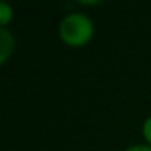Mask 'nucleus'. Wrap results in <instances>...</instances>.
<instances>
[{
  "mask_svg": "<svg viewBox=\"0 0 151 151\" xmlns=\"http://www.w3.org/2000/svg\"><path fill=\"white\" fill-rule=\"evenodd\" d=\"M60 39L68 46H83L94 34V26L88 15L70 13L60 21L59 26Z\"/></svg>",
  "mask_w": 151,
  "mask_h": 151,
  "instance_id": "f257e3e1",
  "label": "nucleus"
},
{
  "mask_svg": "<svg viewBox=\"0 0 151 151\" xmlns=\"http://www.w3.org/2000/svg\"><path fill=\"white\" fill-rule=\"evenodd\" d=\"M13 17V8L5 2H0V24L5 26Z\"/></svg>",
  "mask_w": 151,
  "mask_h": 151,
  "instance_id": "7ed1b4c3",
  "label": "nucleus"
},
{
  "mask_svg": "<svg viewBox=\"0 0 151 151\" xmlns=\"http://www.w3.org/2000/svg\"><path fill=\"white\" fill-rule=\"evenodd\" d=\"M125 151H151V146H148V145H135V146L127 148Z\"/></svg>",
  "mask_w": 151,
  "mask_h": 151,
  "instance_id": "39448f33",
  "label": "nucleus"
},
{
  "mask_svg": "<svg viewBox=\"0 0 151 151\" xmlns=\"http://www.w3.org/2000/svg\"><path fill=\"white\" fill-rule=\"evenodd\" d=\"M13 46H15V41L12 33H8L5 28H2L0 29V63L7 62V59L13 52Z\"/></svg>",
  "mask_w": 151,
  "mask_h": 151,
  "instance_id": "f03ea898",
  "label": "nucleus"
},
{
  "mask_svg": "<svg viewBox=\"0 0 151 151\" xmlns=\"http://www.w3.org/2000/svg\"><path fill=\"white\" fill-rule=\"evenodd\" d=\"M143 137L146 138V141L151 145V115L145 120V124H143Z\"/></svg>",
  "mask_w": 151,
  "mask_h": 151,
  "instance_id": "20e7f679",
  "label": "nucleus"
}]
</instances>
